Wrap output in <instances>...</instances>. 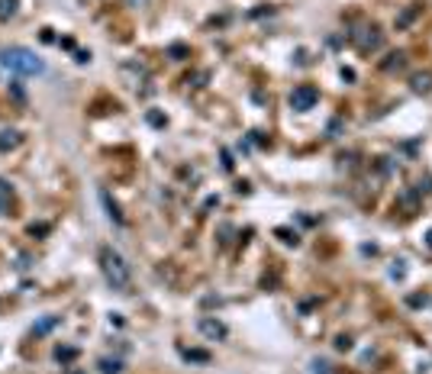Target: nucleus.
Masks as SVG:
<instances>
[{"mask_svg":"<svg viewBox=\"0 0 432 374\" xmlns=\"http://www.w3.org/2000/svg\"><path fill=\"white\" fill-rule=\"evenodd\" d=\"M413 91H416V94L432 91V75H413Z\"/></svg>","mask_w":432,"mask_h":374,"instance_id":"nucleus-7","label":"nucleus"},{"mask_svg":"<svg viewBox=\"0 0 432 374\" xmlns=\"http://www.w3.org/2000/svg\"><path fill=\"white\" fill-rule=\"evenodd\" d=\"M197 329L203 332V335H207V339H226V335H229V329H226V326L220 323V319H210V316H203L200 323H197Z\"/></svg>","mask_w":432,"mask_h":374,"instance_id":"nucleus-4","label":"nucleus"},{"mask_svg":"<svg viewBox=\"0 0 432 374\" xmlns=\"http://www.w3.org/2000/svg\"><path fill=\"white\" fill-rule=\"evenodd\" d=\"M7 207H10V184L0 177V213H7Z\"/></svg>","mask_w":432,"mask_h":374,"instance_id":"nucleus-10","label":"nucleus"},{"mask_svg":"<svg viewBox=\"0 0 432 374\" xmlns=\"http://www.w3.org/2000/svg\"><path fill=\"white\" fill-rule=\"evenodd\" d=\"M13 146H20V132H0V152H7V149H13Z\"/></svg>","mask_w":432,"mask_h":374,"instance_id":"nucleus-5","label":"nucleus"},{"mask_svg":"<svg viewBox=\"0 0 432 374\" xmlns=\"http://www.w3.org/2000/svg\"><path fill=\"white\" fill-rule=\"evenodd\" d=\"M100 271L106 277V284L119 294H129V284H133V274H129V264L126 258L119 255L113 245H103L100 248Z\"/></svg>","mask_w":432,"mask_h":374,"instance_id":"nucleus-1","label":"nucleus"},{"mask_svg":"<svg viewBox=\"0 0 432 374\" xmlns=\"http://www.w3.org/2000/svg\"><path fill=\"white\" fill-rule=\"evenodd\" d=\"M316 100H319V91L313 87V84H300V87H294V94H291V106L294 110H313L316 106Z\"/></svg>","mask_w":432,"mask_h":374,"instance_id":"nucleus-3","label":"nucleus"},{"mask_svg":"<svg viewBox=\"0 0 432 374\" xmlns=\"http://www.w3.org/2000/svg\"><path fill=\"white\" fill-rule=\"evenodd\" d=\"M100 200H103V207L110 210V220H116V223H123V213H119V207L110 200V194H106V190H100Z\"/></svg>","mask_w":432,"mask_h":374,"instance_id":"nucleus-6","label":"nucleus"},{"mask_svg":"<svg viewBox=\"0 0 432 374\" xmlns=\"http://www.w3.org/2000/svg\"><path fill=\"white\" fill-rule=\"evenodd\" d=\"M313 371L316 374H329V365H326V361H313Z\"/></svg>","mask_w":432,"mask_h":374,"instance_id":"nucleus-12","label":"nucleus"},{"mask_svg":"<svg viewBox=\"0 0 432 374\" xmlns=\"http://www.w3.org/2000/svg\"><path fill=\"white\" fill-rule=\"evenodd\" d=\"M68 374H84V371H78V368H71V371H68Z\"/></svg>","mask_w":432,"mask_h":374,"instance_id":"nucleus-13","label":"nucleus"},{"mask_svg":"<svg viewBox=\"0 0 432 374\" xmlns=\"http://www.w3.org/2000/svg\"><path fill=\"white\" fill-rule=\"evenodd\" d=\"M187 361H200V365H207V361H210V355L207 352H197V348H184V352H181Z\"/></svg>","mask_w":432,"mask_h":374,"instance_id":"nucleus-9","label":"nucleus"},{"mask_svg":"<svg viewBox=\"0 0 432 374\" xmlns=\"http://www.w3.org/2000/svg\"><path fill=\"white\" fill-rule=\"evenodd\" d=\"M75 355H78V348H71V345H58V348H55V358H58V361H71Z\"/></svg>","mask_w":432,"mask_h":374,"instance_id":"nucleus-11","label":"nucleus"},{"mask_svg":"<svg viewBox=\"0 0 432 374\" xmlns=\"http://www.w3.org/2000/svg\"><path fill=\"white\" fill-rule=\"evenodd\" d=\"M100 371L103 374H119L123 371V361L119 358H100Z\"/></svg>","mask_w":432,"mask_h":374,"instance_id":"nucleus-8","label":"nucleus"},{"mask_svg":"<svg viewBox=\"0 0 432 374\" xmlns=\"http://www.w3.org/2000/svg\"><path fill=\"white\" fill-rule=\"evenodd\" d=\"M0 65L13 75H23V78H32V75H42L45 65L35 58L32 49H23V45H10V49H0Z\"/></svg>","mask_w":432,"mask_h":374,"instance_id":"nucleus-2","label":"nucleus"}]
</instances>
